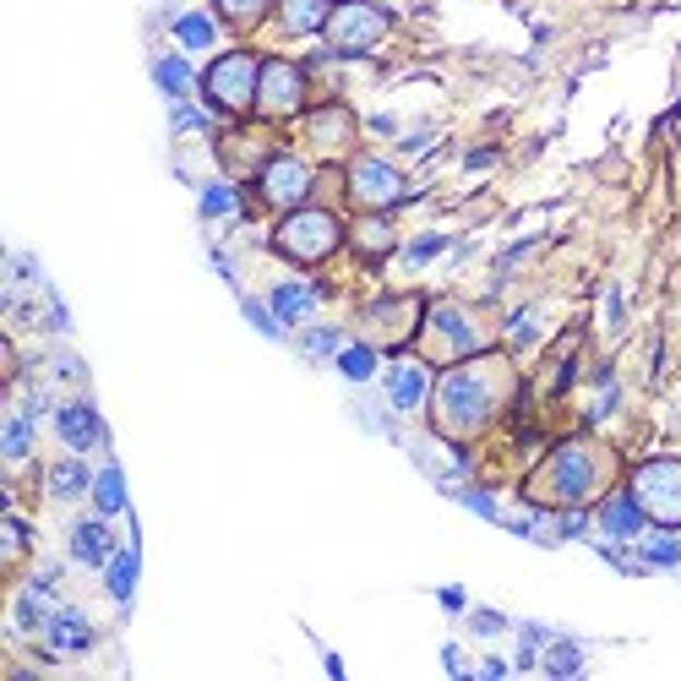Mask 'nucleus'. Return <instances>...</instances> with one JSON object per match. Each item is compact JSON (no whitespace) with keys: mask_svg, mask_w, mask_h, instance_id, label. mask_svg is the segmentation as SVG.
Segmentation results:
<instances>
[{"mask_svg":"<svg viewBox=\"0 0 681 681\" xmlns=\"http://www.w3.org/2000/svg\"><path fill=\"white\" fill-rule=\"evenodd\" d=\"M507 393V366L502 360H464L437 382V431L442 437H475L480 426H491L497 404Z\"/></svg>","mask_w":681,"mask_h":681,"instance_id":"obj_1","label":"nucleus"},{"mask_svg":"<svg viewBox=\"0 0 681 681\" xmlns=\"http://www.w3.org/2000/svg\"><path fill=\"white\" fill-rule=\"evenodd\" d=\"M256 82H262V60L246 49H229L224 60L207 65L202 93L218 115H246V109H256Z\"/></svg>","mask_w":681,"mask_h":681,"instance_id":"obj_2","label":"nucleus"},{"mask_svg":"<svg viewBox=\"0 0 681 681\" xmlns=\"http://www.w3.org/2000/svg\"><path fill=\"white\" fill-rule=\"evenodd\" d=\"M338 240H344V229H338V218L333 213H322V207H289V218L278 224V235H273V246L289 256V262H327L333 251H338Z\"/></svg>","mask_w":681,"mask_h":681,"instance_id":"obj_3","label":"nucleus"},{"mask_svg":"<svg viewBox=\"0 0 681 681\" xmlns=\"http://www.w3.org/2000/svg\"><path fill=\"white\" fill-rule=\"evenodd\" d=\"M595 486H600V447H589V442H562L540 475V491L562 507H578Z\"/></svg>","mask_w":681,"mask_h":681,"instance_id":"obj_4","label":"nucleus"},{"mask_svg":"<svg viewBox=\"0 0 681 681\" xmlns=\"http://www.w3.org/2000/svg\"><path fill=\"white\" fill-rule=\"evenodd\" d=\"M633 497L644 507V518L681 529V458H649L633 469Z\"/></svg>","mask_w":681,"mask_h":681,"instance_id":"obj_5","label":"nucleus"},{"mask_svg":"<svg viewBox=\"0 0 681 681\" xmlns=\"http://www.w3.org/2000/svg\"><path fill=\"white\" fill-rule=\"evenodd\" d=\"M327 44L338 49V55H360V49H377L382 44V33H387V11L382 5H371V0H338L333 11H327Z\"/></svg>","mask_w":681,"mask_h":681,"instance_id":"obj_6","label":"nucleus"},{"mask_svg":"<svg viewBox=\"0 0 681 681\" xmlns=\"http://www.w3.org/2000/svg\"><path fill=\"white\" fill-rule=\"evenodd\" d=\"M420 333H426V355L431 360H469V355H480V327L458 306H431Z\"/></svg>","mask_w":681,"mask_h":681,"instance_id":"obj_7","label":"nucleus"},{"mask_svg":"<svg viewBox=\"0 0 681 681\" xmlns=\"http://www.w3.org/2000/svg\"><path fill=\"white\" fill-rule=\"evenodd\" d=\"M306 104V71L295 60H262V82H256V115L262 120H289Z\"/></svg>","mask_w":681,"mask_h":681,"instance_id":"obj_8","label":"nucleus"},{"mask_svg":"<svg viewBox=\"0 0 681 681\" xmlns=\"http://www.w3.org/2000/svg\"><path fill=\"white\" fill-rule=\"evenodd\" d=\"M256 186H262V202H267V207H300V202L311 196V164L295 158V153H273V158L262 164Z\"/></svg>","mask_w":681,"mask_h":681,"instance_id":"obj_9","label":"nucleus"},{"mask_svg":"<svg viewBox=\"0 0 681 681\" xmlns=\"http://www.w3.org/2000/svg\"><path fill=\"white\" fill-rule=\"evenodd\" d=\"M349 196L366 207V213H382L393 202H404V175L382 158H355L349 164Z\"/></svg>","mask_w":681,"mask_h":681,"instance_id":"obj_10","label":"nucleus"},{"mask_svg":"<svg viewBox=\"0 0 681 681\" xmlns=\"http://www.w3.org/2000/svg\"><path fill=\"white\" fill-rule=\"evenodd\" d=\"M306 136H311L316 153L338 158V153L349 147V136H355V115H349L344 104H327V109H316V115L306 120Z\"/></svg>","mask_w":681,"mask_h":681,"instance_id":"obj_11","label":"nucleus"},{"mask_svg":"<svg viewBox=\"0 0 681 681\" xmlns=\"http://www.w3.org/2000/svg\"><path fill=\"white\" fill-rule=\"evenodd\" d=\"M415 316H426V306H420V300H382V306H371V311H366L371 338H382V344H404L409 333H420V327H415Z\"/></svg>","mask_w":681,"mask_h":681,"instance_id":"obj_12","label":"nucleus"},{"mask_svg":"<svg viewBox=\"0 0 681 681\" xmlns=\"http://www.w3.org/2000/svg\"><path fill=\"white\" fill-rule=\"evenodd\" d=\"M55 431H60V442L76 447V453H87L93 442H104V420H98L93 404H65V409L55 415Z\"/></svg>","mask_w":681,"mask_h":681,"instance_id":"obj_13","label":"nucleus"},{"mask_svg":"<svg viewBox=\"0 0 681 681\" xmlns=\"http://www.w3.org/2000/svg\"><path fill=\"white\" fill-rule=\"evenodd\" d=\"M426 393H431V377H426L420 360H398V366L387 371V398H393V409H420Z\"/></svg>","mask_w":681,"mask_h":681,"instance_id":"obj_14","label":"nucleus"},{"mask_svg":"<svg viewBox=\"0 0 681 681\" xmlns=\"http://www.w3.org/2000/svg\"><path fill=\"white\" fill-rule=\"evenodd\" d=\"M600 529H606L611 540H633V535L644 529L638 497H633V491H628V497H606V502H600Z\"/></svg>","mask_w":681,"mask_h":681,"instance_id":"obj_15","label":"nucleus"},{"mask_svg":"<svg viewBox=\"0 0 681 681\" xmlns=\"http://www.w3.org/2000/svg\"><path fill=\"white\" fill-rule=\"evenodd\" d=\"M71 557H76L82 568H109V557H115L109 529H104V524H76V529H71Z\"/></svg>","mask_w":681,"mask_h":681,"instance_id":"obj_16","label":"nucleus"},{"mask_svg":"<svg viewBox=\"0 0 681 681\" xmlns=\"http://www.w3.org/2000/svg\"><path fill=\"white\" fill-rule=\"evenodd\" d=\"M44 638H49L55 649H65V655H82V649L93 644V628H87V622H82L76 611H65V617H49Z\"/></svg>","mask_w":681,"mask_h":681,"instance_id":"obj_17","label":"nucleus"},{"mask_svg":"<svg viewBox=\"0 0 681 681\" xmlns=\"http://www.w3.org/2000/svg\"><path fill=\"white\" fill-rule=\"evenodd\" d=\"M278 22L284 33H316L327 27V0H278Z\"/></svg>","mask_w":681,"mask_h":681,"instance_id":"obj_18","label":"nucleus"},{"mask_svg":"<svg viewBox=\"0 0 681 681\" xmlns=\"http://www.w3.org/2000/svg\"><path fill=\"white\" fill-rule=\"evenodd\" d=\"M93 502H98V513H104V518L126 513V480H120V469H115V464H104V475L93 480Z\"/></svg>","mask_w":681,"mask_h":681,"instance_id":"obj_19","label":"nucleus"},{"mask_svg":"<svg viewBox=\"0 0 681 681\" xmlns=\"http://www.w3.org/2000/svg\"><path fill=\"white\" fill-rule=\"evenodd\" d=\"M355 246H360L366 256H382V251L393 246V224H387L382 213H366V218L355 224Z\"/></svg>","mask_w":681,"mask_h":681,"instance_id":"obj_20","label":"nucleus"},{"mask_svg":"<svg viewBox=\"0 0 681 681\" xmlns=\"http://www.w3.org/2000/svg\"><path fill=\"white\" fill-rule=\"evenodd\" d=\"M175 38H180L186 49H207V44L218 38V27H213V16H202V11H186V16H175Z\"/></svg>","mask_w":681,"mask_h":681,"instance_id":"obj_21","label":"nucleus"},{"mask_svg":"<svg viewBox=\"0 0 681 681\" xmlns=\"http://www.w3.org/2000/svg\"><path fill=\"white\" fill-rule=\"evenodd\" d=\"M316 306V295L306 289V284H278L273 289V311H278V322H295V316H306Z\"/></svg>","mask_w":681,"mask_h":681,"instance_id":"obj_22","label":"nucleus"},{"mask_svg":"<svg viewBox=\"0 0 681 681\" xmlns=\"http://www.w3.org/2000/svg\"><path fill=\"white\" fill-rule=\"evenodd\" d=\"M131 589H136V551H115V557H109V595L126 606Z\"/></svg>","mask_w":681,"mask_h":681,"instance_id":"obj_23","label":"nucleus"},{"mask_svg":"<svg viewBox=\"0 0 681 681\" xmlns=\"http://www.w3.org/2000/svg\"><path fill=\"white\" fill-rule=\"evenodd\" d=\"M218 5V16L229 22V27H256L267 11H273V0H213Z\"/></svg>","mask_w":681,"mask_h":681,"instance_id":"obj_24","label":"nucleus"},{"mask_svg":"<svg viewBox=\"0 0 681 681\" xmlns=\"http://www.w3.org/2000/svg\"><path fill=\"white\" fill-rule=\"evenodd\" d=\"M153 76H158V87H164L169 98H186V87H191V65H186L180 55H164V60L153 65Z\"/></svg>","mask_w":681,"mask_h":681,"instance_id":"obj_25","label":"nucleus"},{"mask_svg":"<svg viewBox=\"0 0 681 681\" xmlns=\"http://www.w3.org/2000/svg\"><path fill=\"white\" fill-rule=\"evenodd\" d=\"M235 213H240V196H235V186H224V180L202 186V218H235Z\"/></svg>","mask_w":681,"mask_h":681,"instance_id":"obj_26","label":"nucleus"},{"mask_svg":"<svg viewBox=\"0 0 681 681\" xmlns=\"http://www.w3.org/2000/svg\"><path fill=\"white\" fill-rule=\"evenodd\" d=\"M93 480H87V464H76V458H65V464H55V475H49V491L55 497H82Z\"/></svg>","mask_w":681,"mask_h":681,"instance_id":"obj_27","label":"nucleus"},{"mask_svg":"<svg viewBox=\"0 0 681 681\" xmlns=\"http://www.w3.org/2000/svg\"><path fill=\"white\" fill-rule=\"evenodd\" d=\"M338 371H344L349 382H371V371H377L371 344H349V349H338Z\"/></svg>","mask_w":681,"mask_h":681,"instance_id":"obj_28","label":"nucleus"},{"mask_svg":"<svg viewBox=\"0 0 681 681\" xmlns=\"http://www.w3.org/2000/svg\"><path fill=\"white\" fill-rule=\"evenodd\" d=\"M0 447H5V458H11V464H22V458H27V447H33V420H27V415H11V420H5V442H0Z\"/></svg>","mask_w":681,"mask_h":681,"instance_id":"obj_29","label":"nucleus"},{"mask_svg":"<svg viewBox=\"0 0 681 681\" xmlns=\"http://www.w3.org/2000/svg\"><path fill=\"white\" fill-rule=\"evenodd\" d=\"M644 568H681V546L671 535H649L644 540Z\"/></svg>","mask_w":681,"mask_h":681,"instance_id":"obj_30","label":"nucleus"},{"mask_svg":"<svg viewBox=\"0 0 681 681\" xmlns=\"http://www.w3.org/2000/svg\"><path fill=\"white\" fill-rule=\"evenodd\" d=\"M246 316H251V327H256L262 338H284V327H278V311H267L262 300H246Z\"/></svg>","mask_w":681,"mask_h":681,"instance_id":"obj_31","label":"nucleus"},{"mask_svg":"<svg viewBox=\"0 0 681 681\" xmlns=\"http://www.w3.org/2000/svg\"><path fill=\"white\" fill-rule=\"evenodd\" d=\"M546 666H551V677H568V671H578V666H584V655H578L573 644H557Z\"/></svg>","mask_w":681,"mask_h":681,"instance_id":"obj_32","label":"nucleus"},{"mask_svg":"<svg viewBox=\"0 0 681 681\" xmlns=\"http://www.w3.org/2000/svg\"><path fill=\"white\" fill-rule=\"evenodd\" d=\"M300 349H306V355H333V349H338V327H316V333H306Z\"/></svg>","mask_w":681,"mask_h":681,"instance_id":"obj_33","label":"nucleus"},{"mask_svg":"<svg viewBox=\"0 0 681 681\" xmlns=\"http://www.w3.org/2000/svg\"><path fill=\"white\" fill-rule=\"evenodd\" d=\"M442 246H447V235H420V240H415V246H409V262H415V267H420V262H431V256H437V251H442Z\"/></svg>","mask_w":681,"mask_h":681,"instance_id":"obj_34","label":"nucleus"},{"mask_svg":"<svg viewBox=\"0 0 681 681\" xmlns=\"http://www.w3.org/2000/svg\"><path fill=\"white\" fill-rule=\"evenodd\" d=\"M175 131H207V120L191 104H175Z\"/></svg>","mask_w":681,"mask_h":681,"instance_id":"obj_35","label":"nucleus"},{"mask_svg":"<svg viewBox=\"0 0 681 681\" xmlns=\"http://www.w3.org/2000/svg\"><path fill=\"white\" fill-rule=\"evenodd\" d=\"M507 333H513V344H529V338H535V311H518Z\"/></svg>","mask_w":681,"mask_h":681,"instance_id":"obj_36","label":"nucleus"},{"mask_svg":"<svg viewBox=\"0 0 681 681\" xmlns=\"http://www.w3.org/2000/svg\"><path fill=\"white\" fill-rule=\"evenodd\" d=\"M464 507H469V513H480V518H497V502H491L486 491H464Z\"/></svg>","mask_w":681,"mask_h":681,"instance_id":"obj_37","label":"nucleus"},{"mask_svg":"<svg viewBox=\"0 0 681 681\" xmlns=\"http://www.w3.org/2000/svg\"><path fill=\"white\" fill-rule=\"evenodd\" d=\"M22 546H27V535H22V524H16V518H5V557L16 562V557H22Z\"/></svg>","mask_w":681,"mask_h":681,"instance_id":"obj_38","label":"nucleus"},{"mask_svg":"<svg viewBox=\"0 0 681 681\" xmlns=\"http://www.w3.org/2000/svg\"><path fill=\"white\" fill-rule=\"evenodd\" d=\"M442 606H447V611H464V589H442Z\"/></svg>","mask_w":681,"mask_h":681,"instance_id":"obj_39","label":"nucleus"},{"mask_svg":"<svg viewBox=\"0 0 681 681\" xmlns=\"http://www.w3.org/2000/svg\"><path fill=\"white\" fill-rule=\"evenodd\" d=\"M475 628H480V633H497V628H502V617H491V611H480V617H475Z\"/></svg>","mask_w":681,"mask_h":681,"instance_id":"obj_40","label":"nucleus"}]
</instances>
